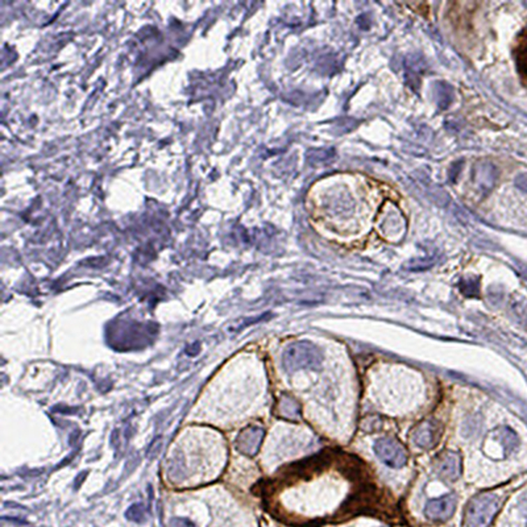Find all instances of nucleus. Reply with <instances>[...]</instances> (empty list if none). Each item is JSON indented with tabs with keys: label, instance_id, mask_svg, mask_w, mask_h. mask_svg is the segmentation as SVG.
Listing matches in <instances>:
<instances>
[{
	"label": "nucleus",
	"instance_id": "1",
	"mask_svg": "<svg viewBox=\"0 0 527 527\" xmlns=\"http://www.w3.org/2000/svg\"><path fill=\"white\" fill-rule=\"evenodd\" d=\"M503 506V498L491 491H484L469 500L464 510L463 527H489Z\"/></svg>",
	"mask_w": 527,
	"mask_h": 527
},
{
	"label": "nucleus",
	"instance_id": "2",
	"mask_svg": "<svg viewBox=\"0 0 527 527\" xmlns=\"http://www.w3.org/2000/svg\"><path fill=\"white\" fill-rule=\"evenodd\" d=\"M323 361V353L312 342H296L289 344L282 353V367L288 372L318 369Z\"/></svg>",
	"mask_w": 527,
	"mask_h": 527
},
{
	"label": "nucleus",
	"instance_id": "3",
	"mask_svg": "<svg viewBox=\"0 0 527 527\" xmlns=\"http://www.w3.org/2000/svg\"><path fill=\"white\" fill-rule=\"evenodd\" d=\"M377 227L386 239L397 241L406 232V220L395 204L386 202L383 204V211L379 217Z\"/></svg>",
	"mask_w": 527,
	"mask_h": 527
},
{
	"label": "nucleus",
	"instance_id": "4",
	"mask_svg": "<svg viewBox=\"0 0 527 527\" xmlns=\"http://www.w3.org/2000/svg\"><path fill=\"white\" fill-rule=\"evenodd\" d=\"M374 454L390 468H402L408 463V451L395 438H380L373 445Z\"/></svg>",
	"mask_w": 527,
	"mask_h": 527
},
{
	"label": "nucleus",
	"instance_id": "5",
	"mask_svg": "<svg viewBox=\"0 0 527 527\" xmlns=\"http://www.w3.org/2000/svg\"><path fill=\"white\" fill-rule=\"evenodd\" d=\"M436 475L445 481H456L461 475V457L455 451H443L434 461Z\"/></svg>",
	"mask_w": 527,
	"mask_h": 527
},
{
	"label": "nucleus",
	"instance_id": "6",
	"mask_svg": "<svg viewBox=\"0 0 527 527\" xmlns=\"http://www.w3.org/2000/svg\"><path fill=\"white\" fill-rule=\"evenodd\" d=\"M456 505L457 498L455 494H445L429 501L425 507V514L434 522H445L455 513Z\"/></svg>",
	"mask_w": 527,
	"mask_h": 527
},
{
	"label": "nucleus",
	"instance_id": "7",
	"mask_svg": "<svg viewBox=\"0 0 527 527\" xmlns=\"http://www.w3.org/2000/svg\"><path fill=\"white\" fill-rule=\"evenodd\" d=\"M441 438L439 426L434 420H423L411 431V441L423 450H430Z\"/></svg>",
	"mask_w": 527,
	"mask_h": 527
},
{
	"label": "nucleus",
	"instance_id": "8",
	"mask_svg": "<svg viewBox=\"0 0 527 527\" xmlns=\"http://www.w3.org/2000/svg\"><path fill=\"white\" fill-rule=\"evenodd\" d=\"M264 435H265V431L261 427L250 426L240 432L236 439V448L244 455L254 456L261 447Z\"/></svg>",
	"mask_w": 527,
	"mask_h": 527
},
{
	"label": "nucleus",
	"instance_id": "9",
	"mask_svg": "<svg viewBox=\"0 0 527 527\" xmlns=\"http://www.w3.org/2000/svg\"><path fill=\"white\" fill-rule=\"evenodd\" d=\"M498 180L497 168L489 161H480L473 170V181L476 188L482 192H489Z\"/></svg>",
	"mask_w": 527,
	"mask_h": 527
},
{
	"label": "nucleus",
	"instance_id": "10",
	"mask_svg": "<svg viewBox=\"0 0 527 527\" xmlns=\"http://www.w3.org/2000/svg\"><path fill=\"white\" fill-rule=\"evenodd\" d=\"M406 82L408 86H420V75L426 70V62L420 54H411L405 62Z\"/></svg>",
	"mask_w": 527,
	"mask_h": 527
},
{
	"label": "nucleus",
	"instance_id": "11",
	"mask_svg": "<svg viewBox=\"0 0 527 527\" xmlns=\"http://www.w3.org/2000/svg\"><path fill=\"white\" fill-rule=\"evenodd\" d=\"M434 90H435V100H436L438 107L441 109L448 108V106L454 100V96H455V91H454L452 86L447 84V82H438L434 86Z\"/></svg>",
	"mask_w": 527,
	"mask_h": 527
},
{
	"label": "nucleus",
	"instance_id": "12",
	"mask_svg": "<svg viewBox=\"0 0 527 527\" xmlns=\"http://www.w3.org/2000/svg\"><path fill=\"white\" fill-rule=\"evenodd\" d=\"M280 414L288 420H296L300 415V405L290 397H284L280 402Z\"/></svg>",
	"mask_w": 527,
	"mask_h": 527
},
{
	"label": "nucleus",
	"instance_id": "13",
	"mask_svg": "<svg viewBox=\"0 0 527 527\" xmlns=\"http://www.w3.org/2000/svg\"><path fill=\"white\" fill-rule=\"evenodd\" d=\"M459 289L466 297H478L480 291V280L476 277H466L460 280Z\"/></svg>",
	"mask_w": 527,
	"mask_h": 527
},
{
	"label": "nucleus",
	"instance_id": "14",
	"mask_svg": "<svg viewBox=\"0 0 527 527\" xmlns=\"http://www.w3.org/2000/svg\"><path fill=\"white\" fill-rule=\"evenodd\" d=\"M512 312L515 319L524 326H527V302L525 300H517L512 303Z\"/></svg>",
	"mask_w": 527,
	"mask_h": 527
},
{
	"label": "nucleus",
	"instance_id": "15",
	"mask_svg": "<svg viewBox=\"0 0 527 527\" xmlns=\"http://www.w3.org/2000/svg\"><path fill=\"white\" fill-rule=\"evenodd\" d=\"M125 517L133 522H143L145 518V509L142 503H135L127 510Z\"/></svg>",
	"mask_w": 527,
	"mask_h": 527
},
{
	"label": "nucleus",
	"instance_id": "16",
	"mask_svg": "<svg viewBox=\"0 0 527 527\" xmlns=\"http://www.w3.org/2000/svg\"><path fill=\"white\" fill-rule=\"evenodd\" d=\"M169 527H198L192 521L186 518H173L169 524Z\"/></svg>",
	"mask_w": 527,
	"mask_h": 527
},
{
	"label": "nucleus",
	"instance_id": "17",
	"mask_svg": "<svg viewBox=\"0 0 527 527\" xmlns=\"http://www.w3.org/2000/svg\"><path fill=\"white\" fill-rule=\"evenodd\" d=\"M515 186H517L521 192H526L527 194V173L519 174V176L515 178Z\"/></svg>",
	"mask_w": 527,
	"mask_h": 527
}]
</instances>
